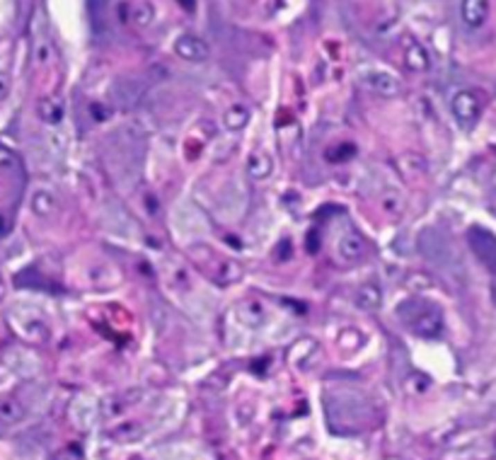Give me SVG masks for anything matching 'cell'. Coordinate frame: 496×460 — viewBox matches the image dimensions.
Here are the masks:
<instances>
[{
    "instance_id": "cell-1",
    "label": "cell",
    "mask_w": 496,
    "mask_h": 460,
    "mask_svg": "<svg viewBox=\"0 0 496 460\" xmlns=\"http://www.w3.org/2000/svg\"><path fill=\"white\" fill-rule=\"evenodd\" d=\"M400 317L405 322H409L411 330L419 337H439L441 330H443V315H441L439 308L426 306L421 301H416V310H411V301L402 303Z\"/></svg>"
},
{
    "instance_id": "cell-2",
    "label": "cell",
    "mask_w": 496,
    "mask_h": 460,
    "mask_svg": "<svg viewBox=\"0 0 496 460\" xmlns=\"http://www.w3.org/2000/svg\"><path fill=\"white\" fill-rule=\"evenodd\" d=\"M419 249H421V254H424V257L429 259L431 264H436V267L450 269V264L455 262V249L450 247L448 238H445V235H441V233H436L434 228L421 230Z\"/></svg>"
},
{
    "instance_id": "cell-3",
    "label": "cell",
    "mask_w": 496,
    "mask_h": 460,
    "mask_svg": "<svg viewBox=\"0 0 496 460\" xmlns=\"http://www.w3.org/2000/svg\"><path fill=\"white\" fill-rule=\"evenodd\" d=\"M468 242L472 252L479 257V262L496 276V235L484 228H472L468 233Z\"/></svg>"
},
{
    "instance_id": "cell-4",
    "label": "cell",
    "mask_w": 496,
    "mask_h": 460,
    "mask_svg": "<svg viewBox=\"0 0 496 460\" xmlns=\"http://www.w3.org/2000/svg\"><path fill=\"white\" fill-rule=\"evenodd\" d=\"M145 92V85L136 78H119V80L112 85V100H114L116 107L121 109H131L141 102Z\"/></svg>"
},
{
    "instance_id": "cell-5",
    "label": "cell",
    "mask_w": 496,
    "mask_h": 460,
    "mask_svg": "<svg viewBox=\"0 0 496 460\" xmlns=\"http://www.w3.org/2000/svg\"><path fill=\"white\" fill-rule=\"evenodd\" d=\"M450 109H453L455 119H458L460 124L470 126L477 121L482 105H479V97L475 95L472 90H460V92H455L453 100H450Z\"/></svg>"
},
{
    "instance_id": "cell-6",
    "label": "cell",
    "mask_w": 496,
    "mask_h": 460,
    "mask_svg": "<svg viewBox=\"0 0 496 460\" xmlns=\"http://www.w3.org/2000/svg\"><path fill=\"white\" fill-rule=\"evenodd\" d=\"M175 53L181 58V61L201 63L211 56V48H209V44H206L201 37H196V34H181V37L175 42Z\"/></svg>"
},
{
    "instance_id": "cell-7",
    "label": "cell",
    "mask_w": 496,
    "mask_h": 460,
    "mask_svg": "<svg viewBox=\"0 0 496 460\" xmlns=\"http://www.w3.org/2000/svg\"><path fill=\"white\" fill-rule=\"evenodd\" d=\"M361 82L371 92H375V95H382V97H395L397 92L402 90L400 80H397V78L392 76V73H387V71H366L361 76Z\"/></svg>"
},
{
    "instance_id": "cell-8",
    "label": "cell",
    "mask_w": 496,
    "mask_h": 460,
    "mask_svg": "<svg viewBox=\"0 0 496 460\" xmlns=\"http://www.w3.org/2000/svg\"><path fill=\"white\" fill-rule=\"evenodd\" d=\"M460 17L468 27H482L489 17V0H463L460 3Z\"/></svg>"
},
{
    "instance_id": "cell-9",
    "label": "cell",
    "mask_w": 496,
    "mask_h": 460,
    "mask_svg": "<svg viewBox=\"0 0 496 460\" xmlns=\"http://www.w3.org/2000/svg\"><path fill=\"white\" fill-rule=\"evenodd\" d=\"M405 66L409 68L411 73H424V71H429L431 68V53L426 51V46L424 44H419V42H407V46H405Z\"/></svg>"
},
{
    "instance_id": "cell-10",
    "label": "cell",
    "mask_w": 496,
    "mask_h": 460,
    "mask_svg": "<svg viewBox=\"0 0 496 460\" xmlns=\"http://www.w3.org/2000/svg\"><path fill=\"white\" fill-rule=\"evenodd\" d=\"M337 249H339V254H342V259L356 262V259H361L363 252H366V242H363V238L356 233V230H348V233H344L342 238H339Z\"/></svg>"
},
{
    "instance_id": "cell-11",
    "label": "cell",
    "mask_w": 496,
    "mask_h": 460,
    "mask_svg": "<svg viewBox=\"0 0 496 460\" xmlns=\"http://www.w3.org/2000/svg\"><path fill=\"white\" fill-rule=\"evenodd\" d=\"M37 112L39 119L48 126H58L63 121V116H66V107H63V102L58 97H42L37 105Z\"/></svg>"
},
{
    "instance_id": "cell-12",
    "label": "cell",
    "mask_w": 496,
    "mask_h": 460,
    "mask_svg": "<svg viewBox=\"0 0 496 460\" xmlns=\"http://www.w3.org/2000/svg\"><path fill=\"white\" fill-rule=\"evenodd\" d=\"M129 19H131V24L139 29L150 27L155 19V8L148 3V0H136V3L129 5Z\"/></svg>"
},
{
    "instance_id": "cell-13",
    "label": "cell",
    "mask_w": 496,
    "mask_h": 460,
    "mask_svg": "<svg viewBox=\"0 0 496 460\" xmlns=\"http://www.w3.org/2000/svg\"><path fill=\"white\" fill-rule=\"evenodd\" d=\"M272 170H274V163H272L269 155L252 153L247 158V172H249V177L252 179H267L269 175H272Z\"/></svg>"
},
{
    "instance_id": "cell-14",
    "label": "cell",
    "mask_w": 496,
    "mask_h": 460,
    "mask_svg": "<svg viewBox=\"0 0 496 460\" xmlns=\"http://www.w3.org/2000/svg\"><path fill=\"white\" fill-rule=\"evenodd\" d=\"M356 303L363 308V310H378L382 303V293L375 283H366V286L358 288L356 293Z\"/></svg>"
},
{
    "instance_id": "cell-15",
    "label": "cell",
    "mask_w": 496,
    "mask_h": 460,
    "mask_svg": "<svg viewBox=\"0 0 496 460\" xmlns=\"http://www.w3.org/2000/svg\"><path fill=\"white\" fill-rule=\"evenodd\" d=\"M32 211L37 216H51L56 211V197L48 189H37L32 194Z\"/></svg>"
},
{
    "instance_id": "cell-16",
    "label": "cell",
    "mask_w": 496,
    "mask_h": 460,
    "mask_svg": "<svg viewBox=\"0 0 496 460\" xmlns=\"http://www.w3.org/2000/svg\"><path fill=\"white\" fill-rule=\"evenodd\" d=\"M225 126L228 131H242L245 126L249 124V109L245 105H233L228 112H225Z\"/></svg>"
},
{
    "instance_id": "cell-17",
    "label": "cell",
    "mask_w": 496,
    "mask_h": 460,
    "mask_svg": "<svg viewBox=\"0 0 496 460\" xmlns=\"http://www.w3.org/2000/svg\"><path fill=\"white\" fill-rule=\"evenodd\" d=\"M24 417V407L15 398H3L0 400V422L3 424H15Z\"/></svg>"
},
{
    "instance_id": "cell-18",
    "label": "cell",
    "mask_w": 496,
    "mask_h": 460,
    "mask_svg": "<svg viewBox=\"0 0 496 460\" xmlns=\"http://www.w3.org/2000/svg\"><path fill=\"white\" fill-rule=\"evenodd\" d=\"M407 286H409V291H424V288L431 286V278L424 276V274H411L407 278Z\"/></svg>"
},
{
    "instance_id": "cell-19",
    "label": "cell",
    "mask_w": 496,
    "mask_h": 460,
    "mask_svg": "<svg viewBox=\"0 0 496 460\" xmlns=\"http://www.w3.org/2000/svg\"><path fill=\"white\" fill-rule=\"evenodd\" d=\"M34 56H37L39 63H46L51 58V46H48L46 39H37V46H34Z\"/></svg>"
},
{
    "instance_id": "cell-20",
    "label": "cell",
    "mask_w": 496,
    "mask_h": 460,
    "mask_svg": "<svg viewBox=\"0 0 496 460\" xmlns=\"http://www.w3.org/2000/svg\"><path fill=\"white\" fill-rule=\"evenodd\" d=\"M15 153L10 148H5V145H0V170H5V168H12L15 165Z\"/></svg>"
},
{
    "instance_id": "cell-21",
    "label": "cell",
    "mask_w": 496,
    "mask_h": 460,
    "mask_svg": "<svg viewBox=\"0 0 496 460\" xmlns=\"http://www.w3.org/2000/svg\"><path fill=\"white\" fill-rule=\"evenodd\" d=\"M8 92H10V76L8 73H0V100L8 97Z\"/></svg>"
},
{
    "instance_id": "cell-22",
    "label": "cell",
    "mask_w": 496,
    "mask_h": 460,
    "mask_svg": "<svg viewBox=\"0 0 496 460\" xmlns=\"http://www.w3.org/2000/svg\"><path fill=\"white\" fill-rule=\"evenodd\" d=\"M184 10H194L196 8V0H177Z\"/></svg>"
},
{
    "instance_id": "cell-23",
    "label": "cell",
    "mask_w": 496,
    "mask_h": 460,
    "mask_svg": "<svg viewBox=\"0 0 496 460\" xmlns=\"http://www.w3.org/2000/svg\"><path fill=\"white\" fill-rule=\"evenodd\" d=\"M492 298H494V303H496V278H494V283H492Z\"/></svg>"
}]
</instances>
